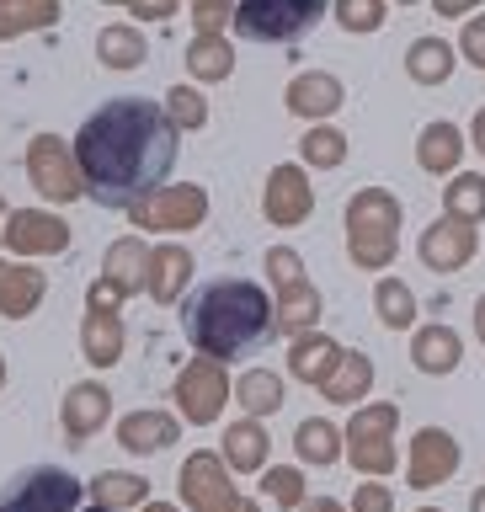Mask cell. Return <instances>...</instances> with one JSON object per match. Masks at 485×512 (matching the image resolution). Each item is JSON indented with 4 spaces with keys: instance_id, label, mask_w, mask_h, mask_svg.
Instances as JSON below:
<instances>
[{
    "instance_id": "obj_45",
    "label": "cell",
    "mask_w": 485,
    "mask_h": 512,
    "mask_svg": "<svg viewBox=\"0 0 485 512\" xmlns=\"http://www.w3.org/2000/svg\"><path fill=\"white\" fill-rule=\"evenodd\" d=\"M432 6H438L443 16H459V11H470V6H475V0H432Z\"/></svg>"
},
{
    "instance_id": "obj_24",
    "label": "cell",
    "mask_w": 485,
    "mask_h": 512,
    "mask_svg": "<svg viewBox=\"0 0 485 512\" xmlns=\"http://www.w3.org/2000/svg\"><path fill=\"white\" fill-rule=\"evenodd\" d=\"M144 475H118V470H107V475H96L91 480V496L102 507H112V512H123V507H139L144 502Z\"/></svg>"
},
{
    "instance_id": "obj_8",
    "label": "cell",
    "mask_w": 485,
    "mask_h": 512,
    "mask_svg": "<svg viewBox=\"0 0 485 512\" xmlns=\"http://www.w3.org/2000/svg\"><path fill=\"white\" fill-rule=\"evenodd\" d=\"M224 395H230V384H224L219 363L214 358H198L182 368V379H176V406L187 411V422H214Z\"/></svg>"
},
{
    "instance_id": "obj_36",
    "label": "cell",
    "mask_w": 485,
    "mask_h": 512,
    "mask_svg": "<svg viewBox=\"0 0 485 512\" xmlns=\"http://www.w3.org/2000/svg\"><path fill=\"white\" fill-rule=\"evenodd\" d=\"M379 315H384V326H411V315H416L411 288L406 283H384L379 288Z\"/></svg>"
},
{
    "instance_id": "obj_44",
    "label": "cell",
    "mask_w": 485,
    "mask_h": 512,
    "mask_svg": "<svg viewBox=\"0 0 485 512\" xmlns=\"http://www.w3.org/2000/svg\"><path fill=\"white\" fill-rule=\"evenodd\" d=\"M358 512H390V496H384L379 486H363L358 491Z\"/></svg>"
},
{
    "instance_id": "obj_54",
    "label": "cell",
    "mask_w": 485,
    "mask_h": 512,
    "mask_svg": "<svg viewBox=\"0 0 485 512\" xmlns=\"http://www.w3.org/2000/svg\"><path fill=\"white\" fill-rule=\"evenodd\" d=\"M0 384H6V363H0Z\"/></svg>"
},
{
    "instance_id": "obj_19",
    "label": "cell",
    "mask_w": 485,
    "mask_h": 512,
    "mask_svg": "<svg viewBox=\"0 0 485 512\" xmlns=\"http://www.w3.org/2000/svg\"><path fill=\"white\" fill-rule=\"evenodd\" d=\"M187 272H192V256H187L182 246H160V251H150V267H144V288H150L160 304H171L176 294H182Z\"/></svg>"
},
{
    "instance_id": "obj_31",
    "label": "cell",
    "mask_w": 485,
    "mask_h": 512,
    "mask_svg": "<svg viewBox=\"0 0 485 512\" xmlns=\"http://www.w3.org/2000/svg\"><path fill=\"white\" fill-rule=\"evenodd\" d=\"M448 70H454V54H448L438 38H422V43L411 48V75L422 80V86H438Z\"/></svg>"
},
{
    "instance_id": "obj_39",
    "label": "cell",
    "mask_w": 485,
    "mask_h": 512,
    "mask_svg": "<svg viewBox=\"0 0 485 512\" xmlns=\"http://www.w3.org/2000/svg\"><path fill=\"white\" fill-rule=\"evenodd\" d=\"M304 155H310L315 166H336V160H342V139H336L331 128H315V134L304 139Z\"/></svg>"
},
{
    "instance_id": "obj_55",
    "label": "cell",
    "mask_w": 485,
    "mask_h": 512,
    "mask_svg": "<svg viewBox=\"0 0 485 512\" xmlns=\"http://www.w3.org/2000/svg\"><path fill=\"white\" fill-rule=\"evenodd\" d=\"M112 6H123V0H112Z\"/></svg>"
},
{
    "instance_id": "obj_48",
    "label": "cell",
    "mask_w": 485,
    "mask_h": 512,
    "mask_svg": "<svg viewBox=\"0 0 485 512\" xmlns=\"http://www.w3.org/2000/svg\"><path fill=\"white\" fill-rule=\"evenodd\" d=\"M310 512H342V507H336V502H326V496H320V502H315Z\"/></svg>"
},
{
    "instance_id": "obj_46",
    "label": "cell",
    "mask_w": 485,
    "mask_h": 512,
    "mask_svg": "<svg viewBox=\"0 0 485 512\" xmlns=\"http://www.w3.org/2000/svg\"><path fill=\"white\" fill-rule=\"evenodd\" d=\"M6 224H11V208L0 203V246H6Z\"/></svg>"
},
{
    "instance_id": "obj_41",
    "label": "cell",
    "mask_w": 485,
    "mask_h": 512,
    "mask_svg": "<svg viewBox=\"0 0 485 512\" xmlns=\"http://www.w3.org/2000/svg\"><path fill=\"white\" fill-rule=\"evenodd\" d=\"M267 491L278 496V502H299V475L294 470H272L267 475Z\"/></svg>"
},
{
    "instance_id": "obj_35",
    "label": "cell",
    "mask_w": 485,
    "mask_h": 512,
    "mask_svg": "<svg viewBox=\"0 0 485 512\" xmlns=\"http://www.w3.org/2000/svg\"><path fill=\"white\" fill-rule=\"evenodd\" d=\"M166 118L176 123V128H203V118H208V102L192 86H176L171 91V102H166Z\"/></svg>"
},
{
    "instance_id": "obj_13",
    "label": "cell",
    "mask_w": 485,
    "mask_h": 512,
    "mask_svg": "<svg viewBox=\"0 0 485 512\" xmlns=\"http://www.w3.org/2000/svg\"><path fill=\"white\" fill-rule=\"evenodd\" d=\"M43 272L38 267H22V262H6L0 256V315H11V320H22L38 310V299H43Z\"/></svg>"
},
{
    "instance_id": "obj_50",
    "label": "cell",
    "mask_w": 485,
    "mask_h": 512,
    "mask_svg": "<svg viewBox=\"0 0 485 512\" xmlns=\"http://www.w3.org/2000/svg\"><path fill=\"white\" fill-rule=\"evenodd\" d=\"M144 512H176V507H166V502H150V507H144Z\"/></svg>"
},
{
    "instance_id": "obj_32",
    "label": "cell",
    "mask_w": 485,
    "mask_h": 512,
    "mask_svg": "<svg viewBox=\"0 0 485 512\" xmlns=\"http://www.w3.org/2000/svg\"><path fill=\"white\" fill-rule=\"evenodd\" d=\"M454 160H459V134L448 123H432L422 134V166L427 171H454Z\"/></svg>"
},
{
    "instance_id": "obj_30",
    "label": "cell",
    "mask_w": 485,
    "mask_h": 512,
    "mask_svg": "<svg viewBox=\"0 0 485 512\" xmlns=\"http://www.w3.org/2000/svg\"><path fill=\"white\" fill-rule=\"evenodd\" d=\"M331 363H336V347L326 342V336H304V342L294 347V374H299V379L326 384V379H331Z\"/></svg>"
},
{
    "instance_id": "obj_14",
    "label": "cell",
    "mask_w": 485,
    "mask_h": 512,
    "mask_svg": "<svg viewBox=\"0 0 485 512\" xmlns=\"http://www.w3.org/2000/svg\"><path fill=\"white\" fill-rule=\"evenodd\" d=\"M310 214V182H304L299 166H278L267 182V219L272 224H299Z\"/></svg>"
},
{
    "instance_id": "obj_51",
    "label": "cell",
    "mask_w": 485,
    "mask_h": 512,
    "mask_svg": "<svg viewBox=\"0 0 485 512\" xmlns=\"http://www.w3.org/2000/svg\"><path fill=\"white\" fill-rule=\"evenodd\" d=\"M230 512H256V507H251V502H235V507H230Z\"/></svg>"
},
{
    "instance_id": "obj_11",
    "label": "cell",
    "mask_w": 485,
    "mask_h": 512,
    "mask_svg": "<svg viewBox=\"0 0 485 512\" xmlns=\"http://www.w3.org/2000/svg\"><path fill=\"white\" fill-rule=\"evenodd\" d=\"M390 427H395L390 406H374L368 416L352 422V459H358L363 470H390Z\"/></svg>"
},
{
    "instance_id": "obj_21",
    "label": "cell",
    "mask_w": 485,
    "mask_h": 512,
    "mask_svg": "<svg viewBox=\"0 0 485 512\" xmlns=\"http://www.w3.org/2000/svg\"><path fill=\"white\" fill-rule=\"evenodd\" d=\"M144 267H150V251L128 235V240H118V246L107 251V272H102V278L118 288V294H134V288H144Z\"/></svg>"
},
{
    "instance_id": "obj_20",
    "label": "cell",
    "mask_w": 485,
    "mask_h": 512,
    "mask_svg": "<svg viewBox=\"0 0 485 512\" xmlns=\"http://www.w3.org/2000/svg\"><path fill=\"white\" fill-rule=\"evenodd\" d=\"M59 22V0H0V38H22Z\"/></svg>"
},
{
    "instance_id": "obj_49",
    "label": "cell",
    "mask_w": 485,
    "mask_h": 512,
    "mask_svg": "<svg viewBox=\"0 0 485 512\" xmlns=\"http://www.w3.org/2000/svg\"><path fill=\"white\" fill-rule=\"evenodd\" d=\"M475 326H480V336H485V299H480V310H475Z\"/></svg>"
},
{
    "instance_id": "obj_12",
    "label": "cell",
    "mask_w": 485,
    "mask_h": 512,
    "mask_svg": "<svg viewBox=\"0 0 485 512\" xmlns=\"http://www.w3.org/2000/svg\"><path fill=\"white\" fill-rule=\"evenodd\" d=\"M475 256V235H470V224H432V230L422 235V262L427 267H438V272H454V267H464Z\"/></svg>"
},
{
    "instance_id": "obj_18",
    "label": "cell",
    "mask_w": 485,
    "mask_h": 512,
    "mask_svg": "<svg viewBox=\"0 0 485 512\" xmlns=\"http://www.w3.org/2000/svg\"><path fill=\"white\" fill-rule=\"evenodd\" d=\"M459 464V448L454 438H443V432H422L411 448V486H438V480L454 475Z\"/></svg>"
},
{
    "instance_id": "obj_15",
    "label": "cell",
    "mask_w": 485,
    "mask_h": 512,
    "mask_svg": "<svg viewBox=\"0 0 485 512\" xmlns=\"http://www.w3.org/2000/svg\"><path fill=\"white\" fill-rule=\"evenodd\" d=\"M80 347H86V358L96 368H112L123 358V320L118 310H86V320H80Z\"/></svg>"
},
{
    "instance_id": "obj_26",
    "label": "cell",
    "mask_w": 485,
    "mask_h": 512,
    "mask_svg": "<svg viewBox=\"0 0 485 512\" xmlns=\"http://www.w3.org/2000/svg\"><path fill=\"white\" fill-rule=\"evenodd\" d=\"M416 363L427 368V374H443V368L459 363V336L448 326H427L422 336H416Z\"/></svg>"
},
{
    "instance_id": "obj_28",
    "label": "cell",
    "mask_w": 485,
    "mask_h": 512,
    "mask_svg": "<svg viewBox=\"0 0 485 512\" xmlns=\"http://www.w3.org/2000/svg\"><path fill=\"white\" fill-rule=\"evenodd\" d=\"M320 315V299H315V288L310 283H288V294H283V304H278V310H272V320H278V326L283 331H304V326H310V320Z\"/></svg>"
},
{
    "instance_id": "obj_42",
    "label": "cell",
    "mask_w": 485,
    "mask_h": 512,
    "mask_svg": "<svg viewBox=\"0 0 485 512\" xmlns=\"http://www.w3.org/2000/svg\"><path fill=\"white\" fill-rule=\"evenodd\" d=\"M134 16H144V22H166V16L176 11V0H123Z\"/></svg>"
},
{
    "instance_id": "obj_25",
    "label": "cell",
    "mask_w": 485,
    "mask_h": 512,
    "mask_svg": "<svg viewBox=\"0 0 485 512\" xmlns=\"http://www.w3.org/2000/svg\"><path fill=\"white\" fill-rule=\"evenodd\" d=\"M235 395L251 416H267V411L283 406V384H278V374H267V368H251V374L235 384Z\"/></svg>"
},
{
    "instance_id": "obj_29",
    "label": "cell",
    "mask_w": 485,
    "mask_h": 512,
    "mask_svg": "<svg viewBox=\"0 0 485 512\" xmlns=\"http://www.w3.org/2000/svg\"><path fill=\"white\" fill-rule=\"evenodd\" d=\"M230 64H235V54H230V43H219V38H198L187 48V75H198V80H224Z\"/></svg>"
},
{
    "instance_id": "obj_33",
    "label": "cell",
    "mask_w": 485,
    "mask_h": 512,
    "mask_svg": "<svg viewBox=\"0 0 485 512\" xmlns=\"http://www.w3.org/2000/svg\"><path fill=\"white\" fill-rule=\"evenodd\" d=\"M299 454L315 459V464H331L336 459V427L320 422V416H315V422H304L299 427Z\"/></svg>"
},
{
    "instance_id": "obj_53",
    "label": "cell",
    "mask_w": 485,
    "mask_h": 512,
    "mask_svg": "<svg viewBox=\"0 0 485 512\" xmlns=\"http://www.w3.org/2000/svg\"><path fill=\"white\" fill-rule=\"evenodd\" d=\"M91 512H112V507H102V502H96V507H91Z\"/></svg>"
},
{
    "instance_id": "obj_38",
    "label": "cell",
    "mask_w": 485,
    "mask_h": 512,
    "mask_svg": "<svg viewBox=\"0 0 485 512\" xmlns=\"http://www.w3.org/2000/svg\"><path fill=\"white\" fill-rule=\"evenodd\" d=\"M336 16H342V27H379L384 22V6L379 0H342V6H336Z\"/></svg>"
},
{
    "instance_id": "obj_47",
    "label": "cell",
    "mask_w": 485,
    "mask_h": 512,
    "mask_svg": "<svg viewBox=\"0 0 485 512\" xmlns=\"http://www.w3.org/2000/svg\"><path fill=\"white\" fill-rule=\"evenodd\" d=\"M475 144H480V150H485V112H480V118H475Z\"/></svg>"
},
{
    "instance_id": "obj_40",
    "label": "cell",
    "mask_w": 485,
    "mask_h": 512,
    "mask_svg": "<svg viewBox=\"0 0 485 512\" xmlns=\"http://www.w3.org/2000/svg\"><path fill=\"white\" fill-rule=\"evenodd\" d=\"M192 16H198L203 38H214V32H219V22L230 16V0H192Z\"/></svg>"
},
{
    "instance_id": "obj_6",
    "label": "cell",
    "mask_w": 485,
    "mask_h": 512,
    "mask_svg": "<svg viewBox=\"0 0 485 512\" xmlns=\"http://www.w3.org/2000/svg\"><path fill=\"white\" fill-rule=\"evenodd\" d=\"M27 171H32V187L54 203H70L86 192V176L75 166V150H64L59 134H38L27 144Z\"/></svg>"
},
{
    "instance_id": "obj_37",
    "label": "cell",
    "mask_w": 485,
    "mask_h": 512,
    "mask_svg": "<svg viewBox=\"0 0 485 512\" xmlns=\"http://www.w3.org/2000/svg\"><path fill=\"white\" fill-rule=\"evenodd\" d=\"M454 214L464 224L485 214V182H480V176H459V182H454Z\"/></svg>"
},
{
    "instance_id": "obj_27",
    "label": "cell",
    "mask_w": 485,
    "mask_h": 512,
    "mask_svg": "<svg viewBox=\"0 0 485 512\" xmlns=\"http://www.w3.org/2000/svg\"><path fill=\"white\" fill-rule=\"evenodd\" d=\"M336 102H342V91H336L331 75H299L294 91H288V107L304 112V118H310V112H331Z\"/></svg>"
},
{
    "instance_id": "obj_10",
    "label": "cell",
    "mask_w": 485,
    "mask_h": 512,
    "mask_svg": "<svg viewBox=\"0 0 485 512\" xmlns=\"http://www.w3.org/2000/svg\"><path fill=\"white\" fill-rule=\"evenodd\" d=\"M6 246L16 256H48V251H64L70 246V224L59 214H22L16 208L11 224H6Z\"/></svg>"
},
{
    "instance_id": "obj_17",
    "label": "cell",
    "mask_w": 485,
    "mask_h": 512,
    "mask_svg": "<svg viewBox=\"0 0 485 512\" xmlns=\"http://www.w3.org/2000/svg\"><path fill=\"white\" fill-rule=\"evenodd\" d=\"M118 443L128 454H160V448L176 443V422L166 411H128L118 427Z\"/></svg>"
},
{
    "instance_id": "obj_7",
    "label": "cell",
    "mask_w": 485,
    "mask_h": 512,
    "mask_svg": "<svg viewBox=\"0 0 485 512\" xmlns=\"http://www.w3.org/2000/svg\"><path fill=\"white\" fill-rule=\"evenodd\" d=\"M203 214H208L203 187H160L144 203L128 208V219L139 230H192V224H203Z\"/></svg>"
},
{
    "instance_id": "obj_2",
    "label": "cell",
    "mask_w": 485,
    "mask_h": 512,
    "mask_svg": "<svg viewBox=\"0 0 485 512\" xmlns=\"http://www.w3.org/2000/svg\"><path fill=\"white\" fill-rule=\"evenodd\" d=\"M187 342L203 352V358H240L246 347H256L272 326V299L246 278H214L203 283L198 294L187 299L182 310Z\"/></svg>"
},
{
    "instance_id": "obj_52",
    "label": "cell",
    "mask_w": 485,
    "mask_h": 512,
    "mask_svg": "<svg viewBox=\"0 0 485 512\" xmlns=\"http://www.w3.org/2000/svg\"><path fill=\"white\" fill-rule=\"evenodd\" d=\"M475 512H485V491H480V496H475Z\"/></svg>"
},
{
    "instance_id": "obj_34",
    "label": "cell",
    "mask_w": 485,
    "mask_h": 512,
    "mask_svg": "<svg viewBox=\"0 0 485 512\" xmlns=\"http://www.w3.org/2000/svg\"><path fill=\"white\" fill-rule=\"evenodd\" d=\"M368 374H374V368H368V358H347L342 374L326 379V395H331V400H358V395L368 390Z\"/></svg>"
},
{
    "instance_id": "obj_43",
    "label": "cell",
    "mask_w": 485,
    "mask_h": 512,
    "mask_svg": "<svg viewBox=\"0 0 485 512\" xmlns=\"http://www.w3.org/2000/svg\"><path fill=\"white\" fill-rule=\"evenodd\" d=\"M464 54H470L475 64H485V22H470V32H464Z\"/></svg>"
},
{
    "instance_id": "obj_56",
    "label": "cell",
    "mask_w": 485,
    "mask_h": 512,
    "mask_svg": "<svg viewBox=\"0 0 485 512\" xmlns=\"http://www.w3.org/2000/svg\"><path fill=\"white\" fill-rule=\"evenodd\" d=\"M422 512H432V507H422Z\"/></svg>"
},
{
    "instance_id": "obj_4",
    "label": "cell",
    "mask_w": 485,
    "mask_h": 512,
    "mask_svg": "<svg viewBox=\"0 0 485 512\" xmlns=\"http://www.w3.org/2000/svg\"><path fill=\"white\" fill-rule=\"evenodd\" d=\"M86 486L70 470H27L0 491V512H80Z\"/></svg>"
},
{
    "instance_id": "obj_9",
    "label": "cell",
    "mask_w": 485,
    "mask_h": 512,
    "mask_svg": "<svg viewBox=\"0 0 485 512\" xmlns=\"http://www.w3.org/2000/svg\"><path fill=\"white\" fill-rule=\"evenodd\" d=\"M182 496H187L192 512H230L235 507L230 470H219L214 454H192L187 470H182Z\"/></svg>"
},
{
    "instance_id": "obj_22",
    "label": "cell",
    "mask_w": 485,
    "mask_h": 512,
    "mask_svg": "<svg viewBox=\"0 0 485 512\" xmlns=\"http://www.w3.org/2000/svg\"><path fill=\"white\" fill-rule=\"evenodd\" d=\"M96 59H102L107 70H134V64H144V32H134V27H102V38H96Z\"/></svg>"
},
{
    "instance_id": "obj_5",
    "label": "cell",
    "mask_w": 485,
    "mask_h": 512,
    "mask_svg": "<svg viewBox=\"0 0 485 512\" xmlns=\"http://www.w3.org/2000/svg\"><path fill=\"white\" fill-rule=\"evenodd\" d=\"M320 0H240L235 6V27L246 38H262V43H283V38H299L304 27L320 22Z\"/></svg>"
},
{
    "instance_id": "obj_23",
    "label": "cell",
    "mask_w": 485,
    "mask_h": 512,
    "mask_svg": "<svg viewBox=\"0 0 485 512\" xmlns=\"http://www.w3.org/2000/svg\"><path fill=\"white\" fill-rule=\"evenodd\" d=\"M224 454H230V470H262V459H267V432L256 427V422L224 427Z\"/></svg>"
},
{
    "instance_id": "obj_1",
    "label": "cell",
    "mask_w": 485,
    "mask_h": 512,
    "mask_svg": "<svg viewBox=\"0 0 485 512\" xmlns=\"http://www.w3.org/2000/svg\"><path fill=\"white\" fill-rule=\"evenodd\" d=\"M176 160V123L144 96H118L96 107L75 139V166L102 208H134L166 187Z\"/></svg>"
},
{
    "instance_id": "obj_3",
    "label": "cell",
    "mask_w": 485,
    "mask_h": 512,
    "mask_svg": "<svg viewBox=\"0 0 485 512\" xmlns=\"http://www.w3.org/2000/svg\"><path fill=\"white\" fill-rule=\"evenodd\" d=\"M347 230H352V262L363 267H384L395 251V230H400V208L390 192H363L347 208Z\"/></svg>"
},
{
    "instance_id": "obj_16",
    "label": "cell",
    "mask_w": 485,
    "mask_h": 512,
    "mask_svg": "<svg viewBox=\"0 0 485 512\" xmlns=\"http://www.w3.org/2000/svg\"><path fill=\"white\" fill-rule=\"evenodd\" d=\"M107 416H112V395L102 384H70L64 390V427H70V438H91Z\"/></svg>"
}]
</instances>
